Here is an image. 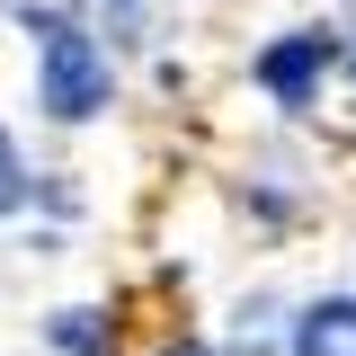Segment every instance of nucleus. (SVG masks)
<instances>
[{
    "label": "nucleus",
    "instance_id": "0eeeda50",
    "mask_svg": "<svg viewBox=\"0 0 356 356\" xmlns=\"http://www.w3.org/2000/svg\"><path fill=\"white\" fill-rule=\"evenodd\" d=\"M170 356H214V348H196V339H187V348H170Z\"/></svg>",
    "mask_w": 356,
    "mask_h": 356
},
{
    "label": "nucleus",
    "instance_id": "423d86ee",
    "mask_svg": "<svg viewBox=\"0 0 356 356\" xmlns=\"http://www.w3.org/2000/svg\"><path fill=\"white\" fill-rule=\"evenodd\" d=\"M107 18H116V44H143V0H107Z\"/></svg>",
    "mask_w": 356,
    "mask_h": 356
},
{
    "label": "nucleus",
    "instance_id": "6e6552de",
    "mask_svg": "<svg viewBox=\"0 0 356 356\" xmlns=\"http://www.w3.org/2000/svg\"><path fill=\"white\" fill-rule=\"evenodd\" d=\"M339 63H348V81H356V44H348V54H339Z\"/></svg>",
    "mask_w": 356,
    "mask_h": 356
},
{
    "label": "nucleus",
    "instance_id": "f03ea898",
    "mask_svg": "<svg viewBox=\"0 0 356 356\" xmlns=\"http://www.w3.org/2000/svg\"><path fill=\"white\" fill-rule=\"evenodd\" d=\"M339 54H348V36H339L330 18H312V27H285V36H267L259 54H250V81H259L267 107L312 116V107H321V81L339 72Z\"/></svg>",
    "mask_w": 356,
    "mask_h": 356
},
{
    "label": "nucleus",
    "instance_id": "7ed1b4c3",
    "mask_svg": "<svg viewBox=\"0 0 356 356\" xmlns=\"http://www.w3.org/2000/svg\"><path fill=\"white\" fill-rule=\"evenodd\" d=\"M294 356H356V294H330V303H303L294 330H285Z\"/></svg>",
    "mask_w": 356,
    "mask_h": 356
},
{
    "label": "nucleus",
    "instance_id": "f257e3e1",
    "mask_svg": "<svg viewBox=\"0 0 356 356\" xmlns=\"http://www.w3.org/2000/svg\"><path fill=\"white\" fill-rule=\"evenodd\" d=\"M18 27L36 36V107L54 125H89L116 107V72H107V44L89 36L72 9L54 0H18Z\"/></svg>",
    "mask_w": 356,
    "mask_h": 356
},
{
    "label": "nucleus",
    "instance_id": "20e7f679",
    "mask_svg": "<svg viewBox=\"0 0 356 356\" xmlns=\"http://www.w3.org/2000/svg\"><path fill=\"white\" fill-rule=\"evenodd\" d=\"M44 339H54L63 356H116V330H107V312H89V303L54 312V321H44Z\"/></svg>",
    "mask_w": 356,
    "mask_h": 356
},
{
    "label": "nucleus",
    "instance_id": "39448f33",
    "mask_svg": "<svg viewBox=\"0 0 356 356\" xmlns=\"http://www.w3.org/2000/svg\"><path fill=\"white\" fill-rule=\"evenodd\" d=\"M27 205H36V170H27V161H18V143L0 134V222L27 214Z\"/></svg>",
    "mask_w": 356,
    "mask_h": 356
}]
</instances>
